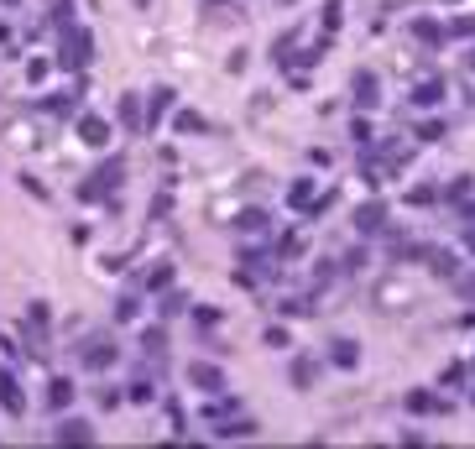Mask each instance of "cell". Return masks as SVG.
Wrapping results in <instances>:
<instances>
[{"label":"cell","mask_w":475,"mask_h":449,"mask_svg":"<svg viewBox=\"0 0 475 449\" xmlns=\"http://www.w3.org/2000/svg\"><path fill=\"white\" fill-rule=\"evenodd\" d=\"M63 63H68V68H84L89 58H95V37L84 32V26H63Z\"/></svg>","instance_id":"cell-1"},{"label":"cell","mask_w":475,"mask_h":449,"mask_svg":"<svg viewBox=\"0 0 475 449\" xmlns=\"http://www.w3.org/2000/svg\"><path fill=\"white\" fill-rule=\"evenodd\" d=\"M121 173H126V162H121V157H110L104 167H95V173L78 183V199H100V193H110L115 183H121Z\"/></svg>","instance_id":"cell-2"},{"label":"cell","mask_w":475,"mask_h":449,"mask_svg":"<svg viewBox=\"0 0 475 449\" xmlns=\"http://www.w3.org/2000/svg\"><path fill=\"white\" fill-rule=\"evenodd\" d=\"M78 141H84L89 152H104L110 147V126H104L100 115H78Z\"/></svg>","instance_id":"cell-3"},{"label":"cell","mask_w":475,"mask_h":449,"mask_svg":"<svg viewBox=\"0 0 475 449\" xmlns=\"http://www.w3.org/2000/svg\"><path fill=\"white\" fill-rule=\"evenodd\" d=\"M78 355H84V366H89V371H104V366H110L121 350H115L104 335H95V340H84V350H78Z\"/></svg>","instance_id":"cell-4"},{"label":"cell","mask_w":475,"mask_h":449,"mask_svg":"<svg viewBox=\"0 0 475 449\" xmlns=\"http://www.w3.org/2000/svg\"><path fill=\"white\" fill-rule=\"evenodd\" d=\"M188 381H193L199 392H225V371L209 366V361H193V366H188Z\"/></svg>","instance_id":"cell-5"},{"label":"cell","mask_w":475,"mask_h":449,"mask_svg":"<svg viewBox=\"0 0 475 449\" xmlns=\"http://www.w3.org/2000/svg\"><path fill=\"white\" fill-rule=\"evenodd\" d=\"M0 407H6L11 418H21V413H26V397H21V381L11 376V371H0Z\"/></svg>","instance_id":"cell-6"},{"label":"cell","mask_w":475,"mask_h":449,"mask_svg":"<svg viewBox=\"0 0 475 449\" xmlns=\"http://www.w3.org/2000/svg\"><path fill=\"white\" fill-rule=\"evenodd\" d=\"M355 224H361V235H376L381 224H387V199H371L355 209Z\"/></svg>","instance_id":"cell-7"},{"label":"cell","mask_w":475,"mask_h":449,"mask_svg":"<svg viewBox=\"0 0 475 449\" xmlns=\"http://www.w3.org/2000/svg\"><path fill=\"white\" fill-rule=\"evenodd\" d=\"M115 115H121V126L131 131V136H136V131H147V115H141V100H136V95H121Z\"/></svg>","instance_id":"cell-8"},{"label":"cell","mask_w":475,"mask_h":449,"mask_svg":"<svg viewBox=\"0 0 475 449\" xmlns=\"http://www.w3.org/2000/svg\"><path fill=\"white\" fill-rule=\"evenodd\" d=\"M329 366H339V371H355V366H361V350H355V340H335V345H329Z\"/></svg>","instance_id":"cell-9"},{"label":"cell","mask_w":475,"mask_h":449,"mask_svg":"<svg viewBox=\"0 0 475 449\" xmlns=\"http://www.w3.org/2000/svg\"><path fill=\"white\" fill-rule=\"evenodd\" d=\"M313 376H319V361H308V355H298V361L287 366V381H293L298 392H308V387H313Z\"/></svg>","instance_id":"cell-10"},{"label":"cell","mask_w":475,"mask_h":449,"mask_svg":"<svg viewBox=\"0 0 475 449\" xmlns=\"http://www.w3.org/2000/svg\"><path fill=\"white\" fill-rule=\"evenodd\" d=\"M52 439H58V444H89V439H95V429H89V424H78V418H63Z\"/></svg>","instance_id":"cell-11"},{"label":"cell","mask_w":475,"mask_h":449,"mask_svg":"<svg viewBox=\"0 0 475 449\" xmlns=\"http://www.w3.org/2000/svg\"><path fill=\"white\" fill-rule=\"evenodd\" d=\"M439 100H444V84H439V78H423V84H413V104H418V110H433Z\"/></svg>","instance_id":"cell-12"},{"label":"cell","mask_w":475,"mask_h":449,"mask_svg":"<svg viewBox=\"0 0 475 449\" xmlns=\"http://www.w3.org/2000/svg\"><path fill=\"white\" fill-rule=\"evenodd\" d=\"M73 402V381L68 376H58V381H47V407L52 413H63V407Z\"/></svg>","instance_id":"cell-13"},{"label":"cell","mask_w":475,"mask_h":449,"mask_svg":"<svg viewBox=\"0 0 475 449\" xmlns=\"http://www.w3.org/2000/svg\"><path fill=\"white\" fill-rule=\"evenodd\" d=\"M450 402H439L433 392H407V413H444Z\"/></svg>","instance_id":"cell-14"},{"label":"cell","mask_w":475,"mask_h":449,"mask_svg":"<svg viewBox=\"0 0 475 449\" xmlns=\"http://www.w3.org/2000/svg\"><path fill=\"white\" fill-rule=\"evenodd\" d=\"M167 104H173V89H152V110H147V131H157V121H162V110H167Z\"/></svg>","instance_id":"cell-15"},{"label":"cell","mask_w":475,"mask_h":449,"mask_svg":"<svg viewBox=\"0 0 475 449\" xmlns=\"http://www.w3.org/2000/svg\"><path fill=\"white\" fill-rule=\"evenodd\" d=\"M355 100H361L366 110H371V104L381 100V95H376V73H355Z\"/></svg>","instance_id":"cell-16"},{"label":"cell","mask_w":475,"mask_h":449,"mask_svg":"<svg viewBox=\"0 0 475 449\" xmlns=\"http://www.w3.org/2000/svg\"><path fill=\"white\" fill-rule=\"evenodd\" d=\"M157 309H162V319H173V313L188 309V293H162V303H157Z\"/></svg>","instance_id":"cell-17"},{"label":"cell","mask_w":475,"mask_h":449,"mask_svg":"<svg viewBox=\"0 0 475 449\" xmlns=\"http://www.w3.org/2000/svg\"><path fill=\"white\" fill-rule=\"evenodd\" d=\"M220 433H225V439H251L256 424H251V418H235V424H220Z\"/></svg>","instance_id":"cell-18"},{"label":"cell","mask_w":475,"mask_h":449,"mask_svg":"<svg viewBox=\"0 0 475 449\" xmlns=\"http://www.w3.org/2000/svg\"><path fill=\"white\" fill-rule=\"evenodd\" d=\"M459 381H470V366H465V361H455L450 371H444V387H450V392H465Z\"/></svg>","instance_id":"cell-19"},{"label":"cell","mask_w":475,"mask_h":449,"mask_svg":"<svg viewBox=\"0 0 475 449\" xmlns=\"http://www.w3.org/2000/svg\"><path fill=\"white\" fill-rule=\"evenodd\" d=\"M428 267H433V277H450L455 272V256H450V251H428Z\"/></svg>","instance_id":"cell-20"},{"label":"cell","mask_w":475,"mask_h":449,"mask_svg":"<svg viewBox=\"0 0 475 449\" xmlns=\"http://www.w3.org/2000/svg\"><path fill=\"white\" fill-rule=\"evenodd\" d=\"M136 313H141V298L136 293H126L121 303H115V319H136Z\"/></svg>","instance_id":"cell-21"},{"label":"cell","mask_w":475,"mask_h":449,"mask_svg":"<svg viewBox=\"0 0 475 449\" xmlns=\"http://www.w3.org/2000/svg\"><path fill=\"white\" fill-rule=\"evenodd\" d=\"M339 21H345V6H339V0H329V6H324V32H335Z\"/></svg>","instance_id":"cell-22"},{"label":"cell","mask_w":475,"mask_h":449,"mask_svg":"<svg viewBox=\"0 0 475 449\" xmlns=\"http://www.w3.org/2000/svg\"><path fill=\"white\" fill-rule=\"evenodd\" d=\"M241 230H267V215H261V209H246V215H241Z\"/></svg>","instance_id":"cell-23"},{"label":"cell","mask_w":475,"mask_h":449,"mask_svg":"<svg viewBox=\"0 0 475 449\" xmlns=\"http://www.w3.org/2000/svg\"><path fill=\"white\" fill-rule=\"evenodd\" d=\"M308 193H313V183H308V178H298L293 188H287V204H303V199H308Z\"/></svg>","instance_id":"cell-24"},{"label":"cell","mask_w":475,"mask_h":449,"mask_svg":"<svg viewBox=\"0 0 475 449\" xmlns=\"http://www.w3.org/2000/svg\"><path fill=\"white\" fill-rule=\"evenodd\" d=\"M126 397H131V402H152V387H147V381H131Z\"/></svg>","instance_id":"cell-25"},{"label":"cell","mask_w":475,"mask_h":449,"mask_svg":"<svg viewBox=\"0 0 475 449\" xmlns=\"http://www.w3.org/2000/svg\"><path fill=\"white\" fill-rule=\"evenodd\" d=\"M413 32H418V42H423V37H428V42H439V37H444L433 21H413Z\"/></svg>","instance_id":"cell-26"},{"label":"cell","mask_w":475,"mask_h":449,"mask_svg":"<svg viewBox=\"0 0 475 449\" xmlns=\"http://www.w3.org/2000/svg\"><path fill=\"white\" fill-rule=\"evenodd\" d=\"M21 188H26V193H32V199H47V188H42V183H37L32 173H21Z\"/></svg>","instance_id":"cell-27"},{"label":"cell","mask_w":475,"mask_h":449,"mask_svg":"<svg viewBox=\"0 0 475 449\" xmlns=\"http://www.w3.org/2000/svg\"><path fill=\"white\" fill-rule=\"evenodd\" d=\"M308 309H313L308 298H287V303H282V313H287V319H293V313H308Z\"/></svg>","instance_id":"cell-28"},{"label":"cell","mask_w":475,"mask_h":449,"mask_svg":"<svg viewBox=\"0 0 475 449\" xmlns=\"http://www.w3.org/2000/svg\"><path fill=\"white\" fill-rule=\"evenodd\" d=\"M444 136V126L439 121H428V126H418V141H439Z\"/></svg>","instance_id":"cell-29"},{"label":"cell","mask_w":475,"mask_h":449,"mask_svg":"<svg viewBox=\"0 0 475 449\" xmlns=\"http://www.w3.org/2000/svg\"><path fill=\"white\" fill-rule=\"evenodd\" d=\"M455 32H459V37H475V16H459V21H455Z\"/></svg>","instance_id":"cell-30"},{"label":"cell","mask_w":475,"mask_h":449,"mask_svg":"<svg viewBox=\"0 0 475 449\" xmlns=\"http://www.w3.org/2000/svg\"><path fill=\"white\" fill-rule=\"evenodd\" d=\"M459 293H465V298L475 303V277H470V282H459Z\"/></svg>","instance_id":"cell-31"},{"label":"cell","mask_w":475,"mask_h":449,"mask_svg":"<svg viewBox=\"0 0 475 449\" xmlns=\"http://www.w3.org/2000/svg\"><path fill=\"white\" fill-rule=\"evenodd\" d=\"M204 6H225V0H204Z\"/></svg>","instance_id":"cell-32"},{"label":"cell","mask_w":475,"mask_h":449,"mask_svg":"<svg viewBox=\"0 0 475 449\" xmlns=\"http://www.w3.org/2000/svg\"><path fill=\"white\" fill-rule=\"evenodd\" d=\"M136 6H152V0H136Z\"/></svg>","instance_id":"cell-33"},{"label":"cell","mask_w":475,"mask_h":449,"mask_svg":"<svg viewBox=\"0 0 475 449\" xmlns=\"http://www.w3.org/2000/svg\"><path fill=\"white\" fill-rule=\"evenodd\" d=\"M470 68H475V52H470Z\"/></svg>","instance_id":"cell-34"},{"label":"cell","mask_w":475,"mask_h":449,"mask_svg":"<svg viewBox=\"0 0 475 449\" xmlns=\"http://www.w3.org/2000/svg\"><path fill=\"white\" fill-rule=\"evenodd\" d=\"M470 402H475V392H470Z\"/></svg>","instance_id":"cell-35"}]
</instances>
